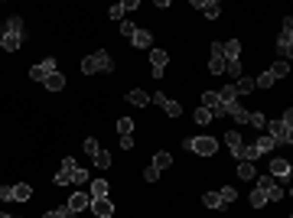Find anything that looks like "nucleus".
Listing matches in <instances>:
<instances>
[{
	"instance_id": "36",
	"label": "nucleus",
	"mask_w": 293,
	"mask_h": 218,
	"mask_svg": "<svg viewBox=\"0 0 293 218\" xmlns=\"http://www.w3.org/2000/svg\"><path fill=\"white\" fill-rule=\"evenodd\" d=\"M193 118H195V124H209V121L215 118V114H212L209 108H199V111H195V114H193Z\"/></svg>"
},
{
	"instance_id": "6",
	"label": "nucleus",
	"mask_w": 293,
	"mask_h": 218,
	"mask_svg": "<svg viewBox=\"0 0 293 218\" xmlns=\"http://www.w3.org/2000/svg\"><path fill=\"white\" fill-rule=\"evenodd\" d=\"M150 101H156V104H160V108H163L170 118H179V114H183V104H179V101H173V98H166L163 91H156Z\"/></svg>"
},
{
	"instance_id": "27",
	"label": "nucleus",
	"mask_w": 293,
	"mask_h": 218,
	"mask_svg": "<svg viewBox=\"0 0 293 218\" xmlns=\"http://www.w3.org/2000/svg\"><path fill=\"white\" fill-rule=\"evenodd\" d=\"M202 205H205V209H225L221 199H219V192H205V195H202Z\"/></svg>"
},
{
	"instance_id": "11",
	"label": "nucleus",
	"mask_w": 293,
	"mask_h": 218,
	"mask_svg": "<svg viewBox=\"0 0 293 218\" xmlns=\"http://www.w3.org/2000/svg\"><path fill=\"white\" fill-rule=\"evenodd\" d=\"M193 7H199L209 20H215V17L221 13V3H219V0H193Z\"/></svg>"
},
{
	"instance_id": "33",
	"label": "nucleus",
	"mask_w": 293,
	"mask_h": 218,
	"mask_svg": "<svg viewBox=\"0 0 293 218\" xmlns=\"http://www.w3.org/2000/svg\"><path fill=\"white\" fill-rule=\"evenodd\" d=\"M274 82H277V78L270 72H261V78H254V88H270Z\"/></svg>"
},
{
	"instance_id": "23",
	"label": "nucleus",
	"mask_w": 293,
	"mask_h": 218,
	"mask_svg": "<svg viewBox=\"0 0 293 218\" xmlns=\"http://www.w3.org/2000/svg\"><path fill=\"white\" fill-rule=\"evenodd\" d=\"M251 146H254V150H257V156H261V153H270V150H274L277 144H274V140H270V137L264 134V137H257V140H254Z\"/></svg>"
},
{
	"instance_id": "19",
	"label": "nucleus",
	"mask_w": 293,
	"mask_h": 218,
	"mask_svg": "<svg viewBox=\"0 0 293 218\" xmlns=\"http://www.w3.org/2000/svg\"><path fill=\"white\" fill-rule=\"evenodd\" d=\"M130 43L137 46V49H150V46H153V36H150L146 29H134V36H130Z\"/></svg>"
},
{
	"instance_id": "34",
	"label": "nucleus",
	"mask_w": 293,
	"mask_h": 218,
	"mask_svg": "<svg viewBox=\"0 0 293 218\" xmlns=\"http://www.w3.org/2000/svg\"><path fill=\"white\" fill-rule=\"evenodd\" d=\"M247 124H254L257 130H264V127H267V118H264V114H261V111H254V114L247 118Z\"/></svg>"
},
{
	"instance_id": "35",
	"label": "nucleus",
	"mask_w": 293,
	"mask_h": 218,
	"mask_svg": "<svg viewBox=\"0 0 293 218\" xmlns=\"http://www.w3.org/2000/svg\"><path fill=\"white\" fill-rule=\"evenodd\" d=\"M264 195H267V202H280V199H284V189H280V186L274 182V186H270V189H267Z\"/></svg>"
},
{
	"instance_id": "43",
	"label": "nucleus",
	"mask_w": 293,
	"mask_h": 218,
	"mask_svg": "<svg viewBox=\"0 0 293 218\" xmlns=\"http://www.w3.org/2000/svg\"><path fill=\"white\" fill-rule=\"evenodd\" d=\"M134 29H137V26H134V23H127V20L121 23V33H124V36H134Z\"/></svg>"
},
{
	"instance_id": "45",
	"label": "nucleus",
	"mask_w": 293,
	"mask_h": 218,
	"mask_svg": "<svg viewBox=\"0 0 293 218\" xmlns=\"http://www.w3.org/2000/svg\"><path fill=\"white\" fill-rule=\"evenodd\" d=\"M43 218H62V209H52V212H46Z\"/></svg>"
},
{
	"instance_id": "39",
	"label": "nucleus",
	"mask_w": 293,
	"mask_h": 218,
	"mask_svg": "<svg viewBox=\"0 0 293 218\" xmlns=\"http://www.w3.org/2000/svg\"><path fill=\"white\" fill-rule=\"evenodd\" d=\"M72 182H75V186L88 182V170H82V166H78V170H75V176H72Z\"/></svg>"
},
{
	"instance_id": "4",
	"label": "nucleus",
	"mask_w": 293,
	"mask_h": 218,
	"mask_svg": "<svg viewBox=\"0 0 293 218\" xmlns=\"http://www.w3.org/2000/svg\"><path fill=\"white\" fill-rule=\"evenodd\" d=\"M183 146L193 150V153H199V156H212L219 150V140H212V137H186Z\"/></svg>"
},
{
	"instance_id": "32",
	"label": "nucleus",
	"mask_w": 293,
	"mask_h": 218,
	"mask_svg": "<svg viewBox=\"0 0 293 218\" xmlns=\"http://www.w3.org/2000/svg\"><path fill=\"white\" fill-rule=\"evenodd\" d=\"M92 160H95V166H101V170H108V166H111V153H108V150H98Z\"/></svg>"
},
{
	"instance_id": "42",
	"label": "nucleus",
	"mask_w": 293,
	"mask_h": 218,
	"mask_svg": "<svg viewBox=\"0 0 293 218\" xmlns=\"http://www.w3.org/2000/svg\"><path fill=\"white\" fill-rule=\"evenodd\" d=\"M108 17L111 20H121V17H124V3H114V7L108 10Z\"/></svg>"
},
{
	"instance_id": "16",
	"label": "nucleus",
	"mask_w": 293,
	"mask_h": 218,
	"mask_svg": "<svg viewBox=\"0 0 293 218\" xmlns=\"http://www.w3.org/2000/svg\"><path fill=\"white\" fill-rule=\"evenodd\" d=\"M92 212L98 218H111V215H114V205H111L108 199H92Z\"/></svg>"
},
{
	"instance_id": "17",
	"label": "nucleus",
	"mask_w": 293,
	"mask_h": 218,
	"mask_svg": "<svg viewBox=\"0 0 293 218\" xmlns=\"http://www.w3.org/2000/svg\"><path fill=\"white\" fill-rule=\"evenodd\" d=\"M88 205H92V195H88V192H75L72 199H69V209L72 212H82V209H88Z\"/></svg>"
},
{
	"instance_id": "41",
	"label": "nucleus",
	"mask_w": 293,
	"mask_h": 218,
	"mask_svg": "<svg viewBox=\"0 0 293 218\" xmlns=\"http://www.w3.org/2000/svg\"><path fill=\"white\" fill-rule=\"evenodd\" d=\"M0 202H13V186H0Z\"/></svg>"
},
{
	"instance_id": "15",
	"label": "nucleus",
	"mask_w": 293,
	"mask_h": 218,
	"mask_svg": "<svg viewBox=\"0 0 293 218\" xmlns=\"http://www.w3.org/2000/svg\"><path fill=\"white\" fill-rule=\"evenodd\" d=\"M221 140H225V144H228V150H231V156H238V150L241 146H244V137L238 134V130H228V134L221 137Z\"/></svg>"
},
{
	"instance_id": "44",
	"label": "nucleus",
	"mask_w": 293,
	"mask_h": 218,
	"mask_svg": "<svg viewBox=\"0 0 293 218\" xmlns=\"http://www.w3.org/2000/svg\"><path fill=\"white\" fill-rule=\"evenodd\" d=\"M62 218H78V212H72L69 205H62Z\"/></svg>"
},
{
	"instance_id": "10",
	"label": "nucleus",
	"mask_w": 293,
	"mask_h": 218,
	"mask_svg": "<svg viewBox=\"0 0 293 218\" xmlns=\"http://www.w3.org/2000/svg\"><path fill=\"white\" fill-rule=\"evenodd\" d=\"M209 72H212V75H221V72H225V52H221V43H212V62H209Z\"/></svg>"
},
{
	"instance_id": "40",
	"label": "nucleus",
	"mask_w": 293,
	"mask_h": 218,
	"mask_svg": "<svg viewBox=\"0 0 293 218\" xmlns=\"http://www.w3.org/2000/svg\"><path fill=\"white\" fill-rule=\"evenodd\" d=\"M144 179H146V182H156V179H160V170H156V166H146V170H144Z\"/></svg>"
},
{
	"instance_id": "9",
	"label": "nucleus",
	"mask_w": 293,
	"mask_h": 218,
	"mask_svg": "<svg viewBox=\"0 0 293 218\" xmlns=\"http://www.w3.org/2000/svg\"><path fill=\"white\" fill-rule=\"evenodd\" d=\"M166 62H170V55H166L163 49H153V52H150V72H153V78H160V75L166 72Z\"/></svg>"
},
{
	"instance_id": "8",
	"label": "nucleus",
	"mask_w": 293,
	"mask_h": 218,
	"mask_svg": "<svg viewBox=\"0 0 293 218\" xmlns=\"http://www.w3.org/2000/svg\"><path fill=\"white\" fill-rule=\"evenodd\" d=\"M75 170H78V163H75L72 156H65V160H62V170L55 173V186H69V182H72V176H75Z\"/></svg>"
},
{
	"instance_id": "25",
	"label": "nucleus",
	"mask_w": 293,
	"mask_h": 218,
	"mask_svg": "<svg viewBox=\"0 0 293 218\" xmlns=\"http://www.w3.org/2000/svg\"><path fill=\"white\" fill-rule=\"evenodd\" d=\"M29 195H33V189H29L26 182H20V186H13V202H29Z\"/></svg>"
},
{
	"instance_id": "3",
	"label": "nucleus",
	"mask_w": 293,
	"mask_h": 218,
	"mask_svg": "<svg viewBox=\"0 0 293 218\" xmlns=\"http://www.w3.org/2000/svg\"><path fill=\"white\" fill-rule=\"evenodd\" d=\"M82 72H85V75L114 72V62H111V55L104 52V49H98V52H92V55H85V59H82Z\"/></svg>"
},
{
	"instance_id": "28",
	"label": "nucleus",
	"mask_w": 293,
	"mask_h": 218,
	"mask_svg": "<svg viewBox=\"0 0 293 218\" xmlns=\"http://www.w3.org/2000/svg\"><path fill=\"white\" fill-rule=\"evenodd\" d=\"M254 173H257L254 163H247V160H238V176H241V179H254Z\"/></svg>"
},
{
	"instance_id": "1",
	"label": "nucleus",
	"mask_w": 293,
	"mask_h": 218,
	"mask_svg": "<svg viewBox=\"0 0 293 218\" xmlns=\"http://www.w3.org/2000/svg\"><path fill=\"white\" fill-rule=\"evenodd\" d=\"M23 39H26V23H23L20 17H10L7 29L0 33V46H3L7 52H17L20 46H23Z\"/></svg>"
},
{
	"instance_id": "21",
	"label": "nucleus",
	"mask_w": 293,
	"mask_h": 218,
	"mask_svg": "<svg viewBox=\"0 0 293 218\" xmlns=\"http://www.w3.org/2000/svg\"><path fill=\"white\" fill-rule=\"evenodd\" d=\"M231 88H235V95H251V91H254V78L241 75V78H238L235 85H231Z\"/></svg>"
},
{
	"instance_id": "24",
	"label": "nucleus",
	"mask_w": 293,
	"mask_h": 218,
	"mask_svg": "<svg viewBox=\"0 0 293 218\" xmlns=\"http://www.w3.org/2000/svg\"><path fill=\"white\" fill-rule=\"evenodd\" d=\"M88 195H92V199H108V182H104V179H95Z\"/></svg>"
},
{
	"instance_id": "38",
	"label": "nucleus",
	"mask_w": 293,
	"mask_h": 218,
	"mask_svg": "<svg viewBox=\"0 0 293 218\" xmlns=\"http://www.w3.org/2000/svg\"><path fill=\"white\" fill-rule=\"evenodd\" d=\"M98 150H101V144L95 140V137H88V140H85V153H88V156H95Z\"/></svg>"
},
{
	"instance_id": "7",
	"label": "nucleus",
	"mask_w": 293,
	"mask_h": 218,
	"mask_svg": "<svg viewBox=\"0 0 293 218\" xmlns=\"http://www.w3.org/2000/svg\"><path fill=\"white\" fill-rule=\"evenodd\" d=\"M52 72H55V59H43L39 65H33V69H29V78H33V82H46Z\"/></svg>"
},
{
	"instance_id": "31",
	"label": "nucleus",
	"mask_w": 293,
	"mask_h": 218,
	"mask_svg": "<svg viewBox=\"0 0 293 218\" xmlns=\"http://www.w3.org/2000/svg\"><path fill=\"white\" fill-rule=\"evenodd\" d=\"M118 134H121V137H134V121H130V118H121V121H118Z\"/></svg>"
},
{
	"instance_id": "18",
	"label": "nucleus",
	"mask_w": 293,
	"mask_h": 218,
	"mask_svg": "<svg viewBox=\"0 0 293 218\" xmlns=\"http://www.w3.org/2000/svg\"><path fill=\"white\" fill-rule=\"evenodd\" d=\"M290 170H293V166L287 163V160H280V156H277V160H270V176H280V179L287 176V179H290Z\"/></svg>"
},
{
	"instance_id": "26",
	"label": "nucleus",
	"mask_w": 293,
	"mask_h": 218,
	"mask_svg": "<svg viewBox=\"0 0 293 218\" xmlns=\"http://www.w3.org/2000/svg\"><path fill=\"white\" fill-rule=\"evenodd\" d=\"M170 163H173V153H166V150H160V153L153 156V166L160 170V173H163V170H166Z\"/></svg>"
},
{
	"instance_id": "20",
	"label": "nucleus",
	"mask_w": 293,
	"mask_h": 218,
	"mask_svg": "<svg viewBox=\"0 0 293 218\" xmlns=\"http://www.w3.org/2000/svg\"><path fill=\"white\" fill-rule=\"evenodd\" d=\"M127 101L134 104V108H146V104H150V95L140 91V88H134V91H127Z\"/></svg>"
},
{
	"instance_id": "29",
	"label": "nucleus",
	"mask_w": 293,
	"mask_h": 218,
	"mask_svg": "<svg viewBox=\"0 0 293 218\" xmlns=\"http://www.w3.org/2000/svg\"><path fill=\"white\" fill-rule=\"evenodd\" d=\"M235 195H238V192H235V186H221V189H219L221 205H231V202H235Z\"/></svg>"
},
{
	"instance_id": "5",
	"label": "nucleus",
	"mask_w": 293,
	"mask_h": 218,
	"mask_svg": "<svg viewBox=\"0 0 293 218\" xmlns=\"http://www.w3.org/2000/svg\"><path fill=\"white\" fill-rule=\"evenodd\" d=\"M277 52L284 55V62H290V55H293V17H284V33L277 36Z\"/></svg>"
},
{
	"instance_id": "14",
	"label": "nucleus",
	"mask_w": 293,
	"mask_h": 218,
	"mask_svg": "<svg viewBox=\"0 0 293 218\" xmlns=\"http://www.w3.org/2000/svg\"><path fill=\"white\" fill-rule=\"evenodd\" d=\"M221 114H228V118H235V124H247V118H251V111H244L238 104V101H235V104H228V108L221 111Z\"/></svg>"
},
{
	"instance_id": "46",
	"label": "nucleus",
	"mask_w": 293,
	"mask_h": 218,
	"mask_svg": "<svg viewBox=\"0 0 293 218\" xmlns=\"http://www.w3.org/2000/svg\"><path fill=\"white\" fill-rule=\"evenodd\" d=\"M10 218H17V215H10Z\"/></svg>"
},
{
	"instance_id": "12",
	"label": "nucleus",
	"mask_w": 293,
	"mask_h": 218,
	"mask_svg": "<svg viewBox=\"0 0 293 218\" xmlns=\"http://www.w3.org/2000/svg\"><path fill=\"white\" fill-rule=\"evenodd\" d=\"M221 52H225V65L238 62V59H241V43H238V39H228V43H221Z\"/></svg>"
},
{
	"instance_id": "2",
	"label": "nucleus",
	"mask_w": 293,
	"mask_h": 218,
	"mask_svg": "<svg viewBox=\"0 0 293 218\" xmlns=\"http://www.w3.org/2000/svg\"><path fill=\"white\" fill-rule=\"evenodd\" d=\"M267 137H270L274 144H293V111L290 108H287L277 121L267 124Z\"/></svg>"
},
{
	"instance_id": "30",
	"label": "nucleus",
	"mask_w": 293,
	"mask_h": 218,
	"mask_svg": "<svg viewBox=\"0 0 293 218\" xmlns=\"http://www.w3.org/2000/svg\"><path fill=\"white\" fill-rule=\"evenodd\" d=\"M267 72L274 75V78H284V75L290 72V62H284V59H280V62H274V65H270V69H267Z\"/></svg>"
},
{
	"instance_id": "37",
	"label": "nucleus",
	"mask_w": 293,
	"mask_h": 218,
	"mask_svg": "<svg viewBox=\"0 0 293 218\" xmlns=\"http://www.w3.org/2000/svg\"><path fill=\"white\" fill-rule=\"evenodd\" d=\"M251 205H254V209H261V205H267V195L261 189H254L251 192Z\"/></svg>"
},
{
	"instance_id": "22",
	"label": "nucleus",
	"mask_w": 293,
	"mask_h": 218,
	"mask_svg": "<svg viewBox=\"0 0 293 218\" xmlns=\"http://www.w3.org/2000/svg\"><path fill=\"white\" fill-rule=\"evenodd\" d=\"M43 85H46L49 91H62V88H65V75H62V72H52Z\"/></svg>"
},
{
	"instance_id": "13",
	"label": "nucleus",
	"mask_w": 293,
	"mask_h": 218,
	"mask_svg": "<svg viewBox=\"0 0 293 218\" xmlns=\"http://www.w3.org/2000/svg\"><path fill=\"white\" fill-rule=\"evenodd\" d=\"M202 108H209L212 114L219 118V114H221V98H219V91H205V95H202Z\"/></svg>"
}]
</instances>
